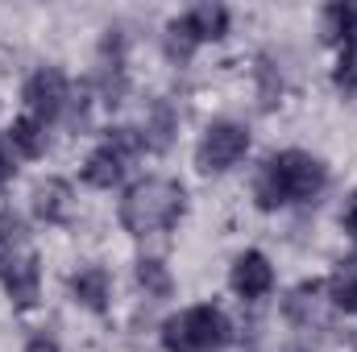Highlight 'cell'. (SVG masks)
Segmentation results:
<instances>
[{
    "instance_id": "obj_1",
    "label": "cell",
    "mask_w": 357,
    "mask_h": 352,
    "mask_svg": "<svg viewBox=\"0 0 357 352\" xmlns=\"http://www.w3.org/2000/svg\"><path fill=\"white\" fill-rule=\"evenodd\" d=\"M324 186H328V170L320 158H312L303 150H282L262 166L254 191H258V207L274 211L287 203H312V199H320Z\"/></svg>"
},
{
    "instance_id": "obj_4",
    "label": "cell",
    "mask_w": 357,
    "mask_h": 352,
    "mask_svg": "<svg viewBox=\"0 0 357 352\" xmlns=\"http://www.w3.org/2000/svg\"><path fill=\"white\" fill-rule=\"evenodd\" d=\"M167 42H171V58H191V50L199 42H216L229 33V8L225 4H195L191 13H183L178 21L167 25Z\"/></svg>"
},
{
    "instance_id": "obj_19",
    "label": "cell",
    "mask_w": 357,
    "mask_h": 352,
    "mask_svg": "<svg viewBox=\"0 0 357 352\" xmlns=\"http://www.w3.org/2000/svg\"><path fill=\"white\" fill-rule=\"evenodd\" d=\"M13 178V150H8V141L0 137V186Z\"/></svg>"
},
{
    "instance_id": "obj_5",
    "label": "cell",
    "mask_w": 357,
    "mask_h": 352,
    "mask_svg": "<svg viewBox=\"0 0 357 352\" xmlns=\"http://www.w3.org/2000/svg\"><path fill=\"white\" fill-rule=\"evenodd\" d=\"M245 150H250L245 125H237V120H216V125L204 129V137H199V145H195V166H199L204 175H225V170H233V166L245 158Z\"/></svg>"
},
{
    "instance_id": "obj_10",
    "label": "cell",
    "mask_w": 357,
    "mask_h": 352,
    "mask_svg": "<svg viewBox=\"0 0 357 352\" xmlns=\"http://www.w3.org/2000/svg\"><path fill=\"white\" fill-rule=\"evenodd\" d=\"M71 294H75L79 307L104 315V311H108V298H112V278H108V269H100V265L79 269V273L71 278Z\"/></svg>"
},
{
    "instance_id": "obj_9",
    "label": "cell",
    "mask_w": 357,
    "mask_h": 352,
    "mask_svg": "<svg viewBox=\"0 0 357 352\" xmlns=\"http://www.w3.org/2000/svg\"><path fill=\"white\" fill-rule=\"evenodd\" d=\"M0 278H4V290H8V298L21 307V311H29L33 303H38V257L33 253H21V257H8L4 269H0Z\"/></svg>"
},
{
    "instance_id": "obj_16",
    "label": "cell",
    "mask_w": 357,
    "mask_h": 352,
    "mask_svg": "<svg viewBox=\"0 0 357 352\" xmlns=\"http://www.w3.org/2000/svg\"><path fill=\"white\" fill-rule=\"evenodd\" d=\"M324 290H328V303H333L337 311L357 315V269H337Z\"/></svg>"
},
{
    "instance_id": "obj_7",
    "label": "cell",
    "mask_w": 357,
    "mask_h": 352,
    "mask_svg": "<svg viewBox=\"0 0 357 352\" xmlns=\"http://www.w3.org/2000/svg\"><path fill=\"white\" fill-rule=\"evenodd\" d=\"M67 104H71V83H67L63 71L42 67V71L29 75V83H25V108H29L33 120L50 125V120H59L67 112Z\"/></svg>"
},
{
    "instance_id": "obj_13",
    "label": "cell",
    "mask_w": 357,
    "mask_h": 352,
    "mask_svg": "<svg viewBox=\"0 0 357 352\" xmlns=\"http://www.w3.org/2000/svg\"><path fill=\"white\" fill-rule=\"evenodd\" d=\"M320 282H303L291 298H287V315L295 319V323H320V307H324V298H320Z\"/></svg>"
},
{
    "instance_id": "obj_2",
    "label": "cell",
    "mask_w": 357,
    "mask_h": 352,
    "mask_svg": "<svg viewBox=\"0 0 357 352\" xmlns=\"http://www.w3.org/2000/svg\"><path fill=\"white\" fill-rule=\"evenodd\" d=\"M183 207H187V191L175 178H142L121 199V224L129 237H158L183 220Z\"/></svg>"
},
{
    "instance_id": "obj_8",
    "label": "cell",
    "mask_w": 357,
    "mask_h": 352,
    "mask_svg": "<svg viewBox=\"0 0 357 352\" xmlns=\"http://www.w3.org/2000/svg\"><path fill=\"white\" fill-rule=\"evenodd\" d=\"M229 282H233V290H237L241 298H262V294H270V286H274V269H270L266 253H258V249L241 253V257L233 262Z\"/></svg>"
},
{
    "instance_id": "obj_18",
    "label": "cell",
    "mask_w": 357,
    "mask_h": 352,
    "mask_svg": "<svg viewBox=\"0 0 357 352\" xmlns=\"http://www.w3.org/2000/svg\"><path fill=\"white\" fill-rule=\"evenodd\" d=\"M25 352H63V349H59V340L50 332H38V336L25 340Z\"/></svg>"
},
{
    "instance_id": "obj_3",
    "label": "cell",
    "mask_w": 357,
    "mask_h": 352,
    "mask_svg": "<svg viewBox=\"0 0 357 352\" xmlns=\"http://www.w3.org/2000/svg\"><path fill=\"white\" fill-rule=\"evenodd\" d=\"M233 340V328L220 307H187L162 323V349L167 352H220Z\"/></svg>"
},
{
    "instance_id": "obj_6",
    "label": "cell",
    "mask_w": 357,
    "mask_h": 352,
    "mask_svg": "<svg viewBox=\"0 0 357 352\" xmlns=\"http://www.w3.org/2000/svg\"><path fill=\"white\" fill-rule=\"evenodd\" d=\"M142 150H146V141H142L137 129H112V133L104 137V145L88 158L84 178H88L91 186H116L121 175L129 170V162H133Z\"/></svg>"
},
{
    "instance_id": "obj_20",
    "label": "cell",
    "mask_w": 357,
    "mask_h": 352,
    "mask_svg": "<svg viewBox=\"0 0 357 352\" xmlns=\"http://www.w3.org/2000/svg\"><path fill=\"white\" fill-rule=\"evenodd\" d=\"M341 224H345V232H354V237H357V195L345 203V216H341Z\"/></svg>"
},
{
    "instance_id": "obj_17",
    "label": "cell",
    "mask_w": 357,
    "mask_h": 352,
    "mask_svg": "<svg viewBox=\"0 0 357 352\" xmlns=\"http://www.w3.org/2000/svg\"><path fill=\"white\" fill-rule=\"evenodd\" d=\"M337 88L345 95H357V42L341 46V63H337Z\"/></svg>"
},
{
    "instance_id": "obj_15",
    "label": "cell",
    "mask_w": 357,
    "mask_h": 352,
    "mask_svg": "<svg viewBox=\"0 0 357 352\" xmlns=\"http://www.w3.org/2000/svg\"><path fill=\"white\" fill-rule=\"evenodd\" d=\"M137 286H142L150 298H171L175 278H171V269L158 262V257H142V262H137Z\"/></svg>"
},
{
    "instance_id": "obj_11",
    "label": "cell",
    "mask_w": 357,
    "mask_h": 352,
    "mask_svg": "<svg viewBox=\"0 0 357 352\" xmlns=\"http://www.w3.org/2000/svg\"><path fill=\"white\" fill-rule=\"evenodd\" d=\"M71 207H75V199H71V186H67L63 178H46V182L33 191V211H38V220H46V224H67V220H71Z\"/></svg>"
},
{
    "instance_id": "obj_12",
    "label": "cell",
    "mask_w": 357,
    "mask_h": 352,
    "mask_svg": "<svg viewBox=\"0 0 357 352\" xmlns=\"http://www.w3.org/2000/svg\"><path fill=\"white\" fill-rule=\"evenodd\" d=\"M175 129H178V112L167 104V99H158V104L146 112V133H142L146 150H167L171 137H175Z\"/></svg>"
},
{
    "instance_id": "obj_14",
    "label": "cell",
    "mask_w": 357,
    "mask_h": 352,
    "mask_svg": "<svg viewBox=\"0 0 357 352\" xmlns=\"http://www.w3.org/2000/svg\"><path fill=\"white\" fill-rule=\"evenodd\" d=\"M13 150L21 158H42V150H46V125L33 120V116L13 120Z\"/></svg>"
}]
</instances>
